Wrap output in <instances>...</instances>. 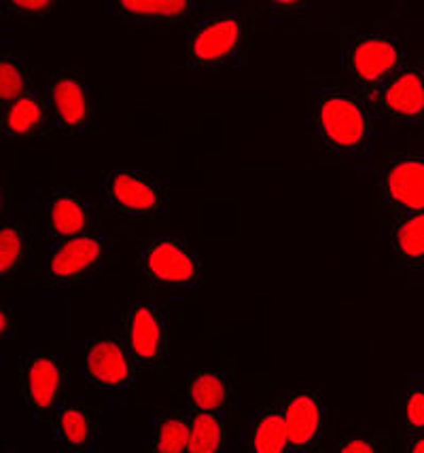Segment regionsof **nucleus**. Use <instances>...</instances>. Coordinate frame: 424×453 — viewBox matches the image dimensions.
Instances as JSON below:
<instances>
[{
  "label": "nucleus",
  "instance_id": "1",
  "mask_svg": "<svg viewBox=\"0 0 424 453\" xmlns=\"http://www.w3.org/2000/svg\"><path fill=\"white\" fill-rule=\"evenodd\" d=\"M314 126L323 147L334 153L367 150L375 132L367 106L340 88L320 91L314 102Z\"/></svg>",
  "mask_w": 424,
  "mask_h": 453
},
{
  "label": "nucleus",
  "instance_id": "2",
  "mask_svg": "<svg viewBox=\"0 0 424 453\" xmlns=\"http://www.w3.org/2000/svg\"><path fill=\"white\" fill-rule=\"evenodd\" d=\"M251 19L240 11H221L204 18L187 42V58L193 68H217L232 64L249 45Z\"/></svg>",
  "mask_w": 424,
  "mask_h": 453
},
{
  "label": "nucleus",
  "instance_id": "3",
  "mask_svg": "<svg viewBox=\"0 0 424 453\" xmlns=\"http://www.w3.org/2000/svg\"><path fill=\"white\" fill-rule=\"evenodd\" d=\"M343 64L354 83L374 98L405 68V47L395 36L363 35L351 41Z\"/></svg>",
  "mask_w": 424,
  "mask_h": 453
},
{
  "label": "nucleus",
  "instance_id": "4",
  "mask_svg": "<svg viewBox=\"0 0 424 453\" xmlns=\"http://www.w3.org/2000/svg\"><path fill=\"white\" fill-rule=\"evenodd\" d=\"M138 269L147 282L166 288H193L202 282V261L179 237H153L138 250Z\"/></svg>",
  "mask_w": 424,
  "mask_h": 453
},
{
  "label": "nucleus",
  "instance_id": "5",
  "mask_svg": "<svg viewBox=\"0 0 424 453\" xmlns=\"http://www.w3.org/2000/svg\"><path fill=\"white\" fill-rule=\"evenodd\" d=\"M106 261V242L102 235L85 234L60 240L47 252L42 280L56 288H71L89 282Z\"/></svg>",
  "mask_w": 424,
  "mask_h": 453
},
{
  "label": "nucleus",
  "instance_id": "6",
  "mask_svg": "<svg viewBox=\"0 0 424 453\" xmlns=\"http://www.w3.org/2000/svg\"><path fill=\"white\" fill-rule=\"evenodd\" d=\"M106 202L126 219L153 220L168 206L166 188L153 176L134 170H115L104 180Z\"/></svg>",
  "mask_w": 424,
  "mask_h": 453
},
{
  "label": "nucleus",
  "instance_id": "7",
  "mask_svg": "<svg viewBox=\"0 0 424 453\" xmlns=\"http://www.w3.org/2000/svg\"><path fill=\"white\" fill-rule=\"evenodd\" d=\"M64 388V365L56 354L35 349L19 360L18 390L24 407L32 413L47 415L58 411Z\"/></svg>",
  "mask_w": 424,
  "mask_h": 453
},
{
  "label": "nucleus",
  "instance_id": "8",
  "mask_svg": "<svg viewBox=\"0 0 424 453\" xmlns=\"http://www.w3.org/2000/svg\"><path fill=\"white\" fill-rule=\"evenodd\" d=\"M378 188L393 212H424V153H401L390 157L378 174Z\"/></svg>",
  "mask_w": 424,
  "mask_h": 453
},
{
  "label": "nucleus",
  "instance_id": "9",
  "mask_svg": "<svg viewBox=\"0 0 424 453\" xmlns=\"http://www.w3.org/2000/svg\"><path fill=\"white\" fill-rule=\"evenodd\" d=\"M126 345L138 366L162 365L168 356V322L162 307L153 303H136L127 310Z\"/></svg>",
  "mask_w": 424,
  "mask_h": 453
},
{
  "label": "nucleus",
  "instance_id": "10",
  "mask_svg": "<svg viewBox=\"0 0 424 453\" xmlns=\"http://www.w3.org/2000/svg\"><path fill=\"white\" fill-rule=\"evenodd\" d=\"M136 366L126 342L119 339H96L85 348L83 377L91 388L100 390L132 388L136 380Z\"/></svg>",
  "mask_w": 424,
  "mask_h": 453
},
{
  "label": "nucleus",
  "instance_id": "11",
  "mask_svg": "<svg viewBox=\"0 0 424 453\" xmlns=\"http://www.w3.org/2000/svg\"><path fill=\"white\" fill-rule=\"evenodd\" d=\"M51 117L64 134H79L94 123V98L88 83L73 73H60L50 81Z\"/></svg>",
  "mask_w": 424,
  "mask_h": 453
},
{
  "label": "nucleus",
  "instance_id": "12",
  "mask_svg": "<svg viewBox=\"0 0 424 453\" xmlns=\"http://www.w3.org/2000/svg\"><path fill=\"white\" fill-rule=\"evenodd\" d=\"M282 415L293 453L319 451L327 428V413L320 396L314 392H295L284 401Z\"/></svg>",
  "mask_w": 424,
  "mask_h": 453
},
{
  "label": "nucleus",
  "instance_id": "13",
  "mask_svg": "<svg viewBox=\"0 0 424 453\" xmlns=\"http://www.w3.org/2000/svg\"><path fill=\"white\" fill-rule=\"evenodd\" d=\"M384 117L412 126L424 121V79L420 68H404L374 96Z\"/></svg>",
  "mask_w": 424,
  "mask_h": 453
},
{
  "label": "nucleus",
  "instance_id": "14",
  "mask_svg": "<svg viewBox=\"0 0 424 453\" xmlns=\"http://www.w3.org/2000/svg\"><path fill=\"white\" fill-rule=\"evenodd\" d=\"M45 223L58 242L71 240V237L91 234L94 212L81 193L74 188H60V191H53L47 199Z\"/></svg>",
  "mask_w": 424,
  "mask_h": 453
},
{
  "label": "nucleus",
  "instance_id": "15",
  "mask_svg": "<svg viewBox=\"0 0 424 453\" xmlns=\"http://www.w3.org/2000/svg\"><path fill=\"white\" fill-rule=\"evenodd\" d=\"M117 18L138 26H168L181 24L191 18L196 3L191 0H117L111 4Z\"/></svg>",
  "mask_w": 424,
  "mask_h": 453
},
{
  "label": "nucleus",
  "instance_id": "16",
  "mask_svg": "<svg viewBox=\"0 0 424 453\" xmlns=\"http://www.w3.org/2000/svg\"><path fill=\"white\" fill-rule=\"evenodd\" d=\"M395 263L407 272H424V212L401 214L390 226Z\"/></svg>",
  "mask_w": 424,
  "mask_h": 453
},
{
  "label": "nucleus",
  "instance_id": "17",
  "mask_svg": "<svg viewBox=\"0 0 424 453\" xmlns=\"http://www.w3.org/2000/svg\"><path fill=\"white\" fill-rule=\"evenodd\" d=\"M51 111L47 102H42L39 96L26 94L19 100L11 102L9 106L3 109V119H0V127H3L4 136L11 138H32L39 136L42 129L50 123Z\"/></svg>",
  "mask_w": 424,
  "mask_h": 453
},
{
  "label": "nucleus",
  "instance_id": "18",
  "mask_svg": "<svg viewBox=\"0 0 424 453\" xmlns=\"http://www.w3.org/2000/svg\"><path fill=\"white\" fill-rule=\"evenodd\" d=\"M53 436L71 453L88 451L96 441L94 415L81 404H64L53 415Z\"/></svg>",
  "mask_w": 424,
  "mask_h": 453
},
{
  "label": "nucleus",
  "instance_id": "19",
  "mask_svg": "<svg viewBox=\"0 0 424 453\" xmlns=\"http://www.w3.org/2000/svg\"><path fill=\"white\" fill-rule=\"evenodd\" d=\"M246 453H293L282 409H263L253 418Z\"/></svg>",
  "mask_w": 424,
  "mask_h": 453
},
{
  "label": "nucleus",
  "instance_id": "20",
  "mask_svg": "<svg viewBox=\"0 0 424 453\" xmlns=\"http://www.w3.org/2000/svg\"><path fill=\"white\" fill-rule=\"evenodd\" d=\"M187 396L196 413H221L232 401V384L219 371H200L187 384Z\"/></svg>",
  "mask_w": 424,
  "mask_h": 453
},
{
  "label": "nucleus",
  "instance_id": "21",
  "mask_svg": "<svg viewBox=\"0 0 424 453\" xmlns=\"http://www.w3.org/2000/svg\"><path fill=\"white\" fill-rule=\"evenodd\" d=\"M191 418L182 413L162 415L153 426L151 453H187L189 451Z\"/></svg>",
  "mask_w": 424,
  "mask_h": 453
},
{
  "label": "nucleus",
  "instance_id": "22",
  "mask_svg": "<svg viewBox=\"0 0 424 453\" xmlns=\"http://www.w3.org/2000/svg\"><path fill=\"white\" fill-rule=\"evenodd\" d=\"M225 445H227V430L221 413L193 415L187 453H225Z\"/></svg>",
  "mask_w": 424,
  "mask_h": 453
},
{
  "label": "nucleus",
  "instance_id": "23",
  "mask_svg": "<svg viewBox=\"0 0 424 453\" xmlns=\"http://www.w3.org/2000/svg\"><path fill=\"white\" fill-rule=\"evenodd\" d=\"M28 255V237L19 225H3L0 229V276L7 280L18 273Z\"/></svg>",
  "mask_w": 424,
  "mask_h": 453
},
{
  "label": "nucleus",
  "instance_id": "24",
  "mask_svg": "<svg viewBox=\"0 0 424 453\" xmlns=\"http://www.w3.org/2000/svg\"><path fill=\"white\" fill-rule=\"evenodd\" d=\"M26 94H30L28 74L24 73L18 59L4 53L3 62H0V102H3V109Z\"/></svg>",
  "mask_w": 424,
  "mask_h": 453
},
{
  "label": "nucleus",
  "instance_id": "25",
  "mask_svg": "<svg viewBox=\"0 0 424 453\" xmlns=\"http://www.w3.org/2000/svg\"><path fill=\"white\" fill-rule=\"evenodd\" d=\"M401 415H404V428L407 434L424 433V386L414 384L407 388Z\"/></svg>",
  "mask_w": 424,
  "mask_h": 453
},
{
  "label": "nucleus",
  "instance_id": "26",
  "mask_svg": "<svg viewBox=\"0 0 424 453\" xmlns=\"http://www.w3.org/2000/svg\"><path fill=\"white\" fill-rule=\"evenodd\" d=\"M337 453H389V443L384 436L358 433L343 439L337 447Z\"/></svg>",
  "mask_w": 424,
  "mask_h": 453
},
{
  "label": "nucleus",
  "instance_id": "27",
  "mask_svg": "<svg viewBox=\"0 0 424 453\" xmlns=\"http://www.w3.org/2000/svg\"><path fill=\"white\" fill-rule=\"evenodd\" d=\"M4 9L11 11L13 15L36 18V15H50L56 9V0H11V3L4 4Z\"/></svg>",
  "mask_w": 424,
  "mask_h": 453
},
{
  "label": "nucleus",
  "instance_id": "28",
  "mask_svg": "<svg viewBox=\"0 0 424 453\" xmlns=\"http://www.w3.org/2000/svg\"><path fill=\"white\" fill-rule=\"evenodd\" d=\"M0 333L7 339L15 337V311L9 305L0 307Z\"/></svg>",
  "mask_w": 424,
  "mask_h": 453
},
{
  "label": "nucleus",
  "instance_id": "29",
  "mask_svg": "<svg viewBox=\"0 0 424 453\" xmlns=\"http://www.w3.org/2000/svg\"><path fill=\"white\" fill-rule=\"evenodd\" d=\"M405 453H424V433L412 434V439L407 441Z\"/></svg>",
  "mask_w": 424,
  "mask_h": 453
},
{
  "label": "nucleus",
  "instance_id": "30",
  "mask_svg": "<svg viewBox=\"0 0 424 453\" xmlns=\"http://www.w3.org/2000/svg\"><path fill=\"white\" fill-rule=\"evenodd\" d=\"M270 7L276 11H299L304 9V4L295 3V0H281V3H270Z\"/></svg>",
  "mask_w": 424,
  "mask_h": 453
},
{
  "label": "nucleus",
  "instance_id": "31",
  "mask_svg": "<svg viewBox=\"0 0 424 453\" xmlns=\"http://www.w3.org/2000/svg\"><path fill=\"white\" fill-rule=\"evenodd\" d=\"M420 74H422V79H424V56H422V62H420Z\"/></svg>",
  "mask_w": 424,
  "mask_h": 453
}]
</instances>
